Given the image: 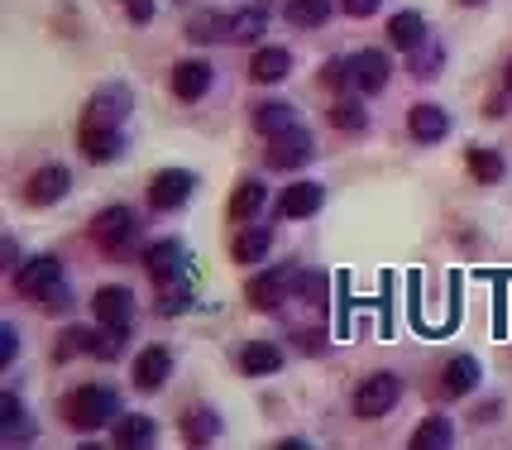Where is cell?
Masks as SVG:
<instances>
[{
  "label": "cell",
  "mask_w": 512,
  "mask_h": 450,
  "mask_svg": "<svg viewBox=\"0 0 512 450\" xmlns=\"http://www.w3.org/2000/svg\"><path fill=\"white\" fill-rule=\"evenodd\" d=\"M15 293L24 302H39L44 312H67L72 307V293H67V273L58 254H34L29 264L15 269Z\"/></svg>",
  "instance_id": "cell-1"
},
{
  "label": "cell",
  "mask_w": 512,
  "mask_h": 450,
  "mask_svg": "<svg viewBox=\"0 0 512 450\" xmlns=\"http://www.w3.org/2000/svg\"><path fill=\"white\" fill-rule=\"evenodd\" d=\"M115 417H120V393H115L111 383H82V388H72L63 398V422L72 431H101V427H115Z\"/></svg>",
  "instance_id": "cell-2"
},
{
  "label": "cell",
  "mask_w": 512,
  "mask_h": 450,
  "mask_svg": "<svg viewBox=\"0 0 512 450\" xmlns=\"http://www.w3.org/2000/svg\"><path fill=\"white\" fill-rule=\"evenodd\" d=\"M91 240L106 249V259H130L134 240H139V216H134L125 202L106 206V211H96V221H91Z\"/></svg>",
  "instance_id": "cell-3"
},
{
  "label": "cell",
  "mask_w": 512,
  "mask_h": 450,
  "mask_svg": "<svg viewBox=\"0 0 512 450\" xmlns=\"http://www.w3.org/2000/svg\"><path fill=\"white\" fill-rule=\"evenodd\" d=\"M398 403H402V379L398 374H388V369L369 374V379H359L355 398H350L359 422H379V417H388Z\"/></svg>",
  "instance_id": "cell-4"
},
{
  "label": "cell",
  "mask_w": 512,
  "mask_h": 450,
  "mask_svg": "<svg viewBox=\"0 0 512 450\" xmlns=\"http://www.w3.org/2000/svg\"><path fill=\"white\" fill-rule=\"evenodd\" d=\"M297 273H302L297 264H278V269L254 273V278L245 283V302L254 307V312H278V307L297 293Z\"/></svg>",
  "instance_id": "cell-5"
},
{
  "label": "cell",
  "mask_w": 512,
  "mask_h": 450,
  "mask_svg": "<svg viewBox=\"0 0 512 450\" xmlns=\"http://www.w3.org/2000/svg\"><path fill=\"white\" fill-rule=\"evenodd\" d=\"M144 269L154 278V288H168V283H178V278H192V264H187V249L182 240L173 235H163L154 245H144Z\"/></svg>",
  "instance_id": "cell-6"
},
{
  "label": "cell",
  "mask_w": 512,
  "mask_h": 450,
  "mask_svg": "<svg viewBox=\"0 0 512 450\" xmlns=\"http://www.w3.org/2000/svg\"><path fill=\"white\" fill-rule=\"evenodd\" d=\"M197 192V173L192 168H163L149 178V211H178L192 202Z\"/></svg>",
  "instance_id": "cell-7"
},
{
  "label": "cell",
  "mask_w": 512,
  "mask_h": 450,
  "mask_svg": "<svg viewBox=\"0 0 512 450\" xmlns=\"http://www.w3.org/2000/svg\"><path fill=\"white\" fill-rule=\"evenodd\" d=\"M312 158H316V144H312V135H307L302 125L288 130V135L268 139V168H273V173H302Z\"/></svg>",
  "instance_id": "cell-8"
},
{
  "label": "cell",
  "mask_w": 512,
  "mask_h": 450,
  "mask_svg": "<svg viewBox=\"0 0 512 450\" xmlns=\"http://www.w3.org/2000/svg\"><path fill=\"white\" fill-rule=\"evenodd\" d=\"M168 87H173V96L178 101H201L206 91L216 87V68L206 63V58H182V63H173V72H168Z\"/></svg>",
  "instance_id": "cell-9"
},
{
  "label": "cell",
  "mask_w": 512,
  "mask_h": 450,
  "mask_svg": "<svg viewBox=\"0 0 512 450\" xmlns=\"http://www.w3.org/2000/svg\"><path fill=\"white\" fill-rule=\"evenodd\" d=\"M168 379H173V350H168V345H144V350L134 355L130 383L139 393H158Z\"/></svg>",
  "instance_id": "cell-10"
},
{
  "label": "cell",
  "mask_w": 512,
  "mask_h": 450,
  "mask_svg": "<svg viewBox=\"0 0 512 450\" xmlns=\"http://www.w3.org/2000/svg\"><path fill=\"white\" fill-rule=\"evenodd\" d=\"M77 149L87 163H115V158L125 154V135H120V125H96V120H82V130H77Z\"/></svg>",
  "instance_id": "cell-11"
},
{
  "label": "cell",
  "mask_w": 512,
  "mask_h": 450,
  "mask_svg": "<svg viewBox=\"0 0 512 450\" xmlns=\"http://www.w3.org/2000/svg\"><path fill=\"white\" fill-rule=\"evenodd\" d=\"M67 192H72V173L63 163H44V168H34V178L24 182V202L29 206H58Z\"/></svg>",
  "instance_id": "cell-12"
},
{
  "label": "cell",
  "mask_w": 512,
  "mask_h": 450,
  "mask_svg": "<svg viewBox=\"0 0 512 450\" xmlns=\"http://www.w3.org/2000/svg\"><path fill=\"white\" fill-rule=\"evenodd\" d=\"M283 345H273V340H249V345H240V355H235V364H240V374L245 379H273V374H283Z\"/></svg>",
  "instance_id": "cell-13"
},
{
  "label": "cell",
  "mask_w": 512,
  "mask_h": 450,
  "mask_svg": "<svg viewBox=\"0 0 512 450\" xmlns=\"http://www.w3.org/2000/svg\"><path fill=\"white\" fill-rule=\"evenodd\" d=\"M34 417L24 412L20 393L15 388H0V446H20V441H34Z\"/></svg>",
  "instance_id": "cell-14"
},
{
  "label": "cell",
  "mask_w": 512,
  "mask_h": 450,
  "mask_svg": "<svg viewBox=\"0 0 512 450\" xmlns=\"http://www.w3.org/2000/svg\"><path fill=\"white\" fill-rule=\"evenodd\" d=\"M178 431H182V441L187 446H216L221 441V431H225V422H221V412L211 403H197V407H187L182 412V422H178Z\"/></svg>",
  "instance_id": "cell-15"
},
{
  "label": "cell",
  "mask_w": 512,
  "mask_h": 450,
  "mask_svg": "<svg viewBox=\"0 0 512 450\" xmlns=\"http://www.w3.org/2000/svg\"><path fill=\"white\" fill-rule=\"evenodd\" d=\"M350 58H355L359 96H379V91L388 87V77H393V58H388L383 48H359V53H350Z\"/></svg>",
  "instance_id": "cell-16"
},
{
  "label": "cell",
  "mask_w": 512,
  "mask_h": 450,
  "mask_svg": "<svg viewBox=\"0 0 512 450\" xmlns=\"http://www.w3.org/2000/svg\"><path fill=\"white\" fill-rule=\"evenodd\" d=\"M479 379H484V364L474 360V355H450L441 364V393L446 398H469L479 388Z\"/></svg>",
  "instance_id": "cell-17"
},
{
  "label": "cell",
  "mask_w": 512,
  "mask_h": 450,
  "mask_svg": "<svg viewBox=\"0 0 512 450\" xmlns=\"http://www.w3.org/2000/svg\"><path fill=\"white\" fill-rule=\"evenodd\" d=\"M288 72H292V48H283V44H259L254 48V58H249V82L273 87V82H283Z\"/></svg>",
  "instance_id": "cell-18"
},
{
  "label": "cell",
  "mask_w": 512,
  "mask_h": 450,
  "mask_svg": "<svg viewBox=\"0 0 512 450\" xmlns=\"http://www.w3.org/2000/svg\"><path fill=\"white\" fill-rule=\"evenodd\" d=\"M407 135L417 139V144H441L450 135V115L436 106V101H417L412 111H407Z\"/></svg>",
  "instance_id": "cell-19"
},
{
  "label": "cell",
  "mask_w": 512,
  "mask_h": 450,
  "mask_svg": "<svg viewBox=\"0 0 512 450\" xmlns=\"http://www.w3.org/2000/svg\"><path fill=\"white\" fill-rule=\"evenodd\" d=\"M158 441V422L149 412H120L111 427V446L120 450H139V446H154Z\"/></svg>",
  "instance_id": "cell-20"
},
{
  "label": "cell",
  "mask_w": 512,
  "mask_h": 450,
  "mask_svg": "<svg viewBox=\"0 0 512 450\" xmlns=\"http://www.w3.org/2000/svg\"><path fill=\"white\" fill-rule=\"evenodd\" d=\"M249 120H254V130L264 139H278V135H288V130L302 125V111H297L292 101H259Z\"/></svg>",
  "instance_id": "cell-21"
},
{
  "label": "cell",
  "mask_w": 512,
  "mask_h": 450,
  "mask_svg": "<svg viewBox=\"0 0 512 450\" xmlns=\"http://www.w3.org/2000/svg\"><path fill=\"white\" fill-rule=\"evenodd\" d=\"M91 316L106 321V326H115V321H134V293L125 288V283L96 288V293H91Z\"/></svg>",
  "instance_id": "cell-22"
},
{
  "label": "cell",
  "mask_w": 512,
  "mask_h": 450,
  "mask_svg": "<svg viewBox=\"0 0 512 450\" xmlns=\"http://www.w3.org/2000/svg\"><path fill=\"white\" fill-rule=\"evenodd\" d=\"M326 206V187H316V182H292L288 192L278 197V216L283 221H307Z\"/></svg>",
  "instance_id": "cell-23"
},
{
  "label": "cell",
  "mask_w": 512,
  "mask_h": 450,
  "mask_svg": "<svg viewBox=\"0 0 512 450\" xmlns=\"http://www.w3.org/2000/svg\"><path fill=\"white\" fill-rule=\"evenodd\" d=\"M268 206V182L264 178H245L235 192H230V206H225V216L235 225H249L254 216H264Z\"/></svg>",
  "instance_id": "cell-24"
},
{
  "label": "cell",
  "mask_w": 512,
  "mask_h": 450,
  "mask_svg": "<svg viewBox=\"0 0 512 450\" xmlns=\"http://www.w3.org/2000/svg\"><path fill=\"white\" fill-rule=\"evenodd\" d=\"M130 115V87L125 82H111V87H101L91 96V106L82 120H96V125H120Z\"/></svg>",
  "instance_id": "cell-25"
},
{
  "label": "cell",
  "mask_w": 512,
  "mask_h": 450,
  "mask_svg": "<svg viewBox=\"0 0 512 450\" xmlns=\"http://www.w3.org/2000/svg\"><path fill=\"white\" fill-rule=\"evenodd\" d=\"M326 120H331V130H340V135H364L369 130V106L340 91L331 101V111H326Z\"/></svg>",
  "instance_id": "cell-26"
},
{
  "label": "cell",
  "mask_w": 512,
  "mask_h": 450,
  "mask_svg": "<svg viewBox=\"0 0 512 450\" xmlns=\"http://www.w3.org/2000/svg\"><path fill=\"white\" fill-rule=\"evenodd\" d=\"M268 249H273V230H268V225H245V230L230 240V259H235V264H264Z\"/></svg>",
  "instance_id": "cell-27"
},
{
  "label": "cell",
  "mask_w": 512,
  "mask_h": 450,
  "mask_svg": "<svg viewBox=\"0 0 512 450\" xmlns=\"http://www.w3.org/2000/svg\"><path fill=\"white\" fill-rule=\"evenodd\" d=\"M264 29H268V10L264 5H245V10L230 15V44L259 48L264 44Z\"/></svg>",
  "instance_id": "cell-28"
},
{
  "label": "cell",
  "mask_w": 512,
  "mask_h": 450,
  "mask_svg": "<svg viewBox=\"0 0 512 450\" xmlns=\"http://www.w3.org/2000/svg\"><path fill=\"white\" fill-rule=\"evenodd\" d=\"M388 44L402 48V53H417L426 44V20L417 10H398L393 20H388Z\"/></svg>",
  "instance_id": "cell-29"
},
{
  "label": "cell",
  "mask_w": 512,
  "mask_h": 450,
  "mask_svg": "<svg viewBox=\"0 0 512 450\" xmlns=\"http://www.w3.org/2000/svg\"><path fill=\"white\" fill-rule=\"evenodd\" d=\"M335 15V0H288L283 5V20L292 29H321Z\"/></svg>",
  "instance_id": "cell-30"
},
{
  "label": "cell",
  "mask_w": 512,
  "mask_h": 450,
  "mask_svg": "<svg viewBox=\"0 0 512 450\" xmlns=\"http://www.w3.org/2000/svg\"><path fill=\"white\" fill-rule=\"evenodd\" d=\"M450 441H455V427H450L446 412H431V417H422L412 427V446L417 450H446Z\"/></svg>",
  "instance_id": "cell-31"
},
{
  "label": "cell",
  "mask_w": 512,
  "mask_h": 450,
  "mask_svg": "<svg viewBox=\"0 0 512 450\" xmlns=\"http://www.w3.org/2000/svg\"><path fill=\"white\" fill-rule=\"evenodd\" d=\"M465 168H469V178L479 182V187H498V182H503V173H508V163H503V154H498V149H469Z\"/></svg>",
  "instance_id": "cell-32"
},
{
  "label": "cell",
  "mask_w": 512,
  "mask_h": 450,
  "mask_svg": "<svg viewBox=\"0 0 512 450\" xmlns=\"http://www.w3.org/2000/svg\"><path fill=\"white\" fill-rule=\"evenodd\" d=\"M130 345V321H115V326H106V321H96V336H91V355L106 364V360H120V350Z\"/></svg>",
  "instance_id": "cell-33"
},
{
  "label": "cell",
  "mask_w": 512,
  "mask_h": 450,
  "mask_svg": "<svg viewBox=\"0 0 512 450\" xmlns=\"http://www.w3.org/2000/svg\"><path fill=\"white\" fill-rule=\"evenodd\" d=\"M297 297H302L307 307H316V312H326V307H331V278L321 269H302L297 273Z\"/></svg>",
  "instance_id": "cell-34"
},
{
  "label": "cell",
  "mask_w": 512,
  "mask_h": 450,
  "mask_svg": "<svg viewBox=\"0 0 512 450\" xmlns=\"http://www.w3.org/2000/svg\"><path fill=\"white\" fill-rule=\"evenodd\" d=\"M197 302V293H192V278H178V283H168V288H158V316H182L187 307Z\"/></svg>",
  "instance_id": "cell-35"
},
{
  "label": "cell",
  "mask_w": 512,
  "mask_h": 450,
  "mask_svg": "<svg viewBox=\"0 0 512 450\" xmlns=\"http://www.w3.org/2000/svg\"><path fill=\"white\" fill-rule=\"evenodd\" d=\"M91 336L96 331H87V326H67L63 336H58V345H53V360L67 364L72 355H91Z\"/></svg>",
  "instance_id": "cell-36"
},
{
  "label": "cell",
  "mask_w": 512,
  "mask_h": 450,
  "mask_svg": "<svg viewBox=\"0 0 512 450\" xmlns=\"http://www.w3.org/2000/svg\"><path fill=\"white\" fill-rule=\"evenodd\" d=\"M292 350H297V355H326V345H331V336H326V326H297V331H292Z\"/></svg>",
  "instance_id": "cell-37"
},
{
  "label": "cell",
  "mask_w": 512,
  "mask_h": 450,
  "mask_svg": "<svg viewBox=\"0 0 512 450\" xmlns=\"http://www.w3.org/2000/svg\"><path fill=\"white\" fill-rule=\"evenodd\" d=\"M192 39H230V15H216V10H206V15H197L192 20V29H187Z\"/></svg>",
  "instance_id": "cell-38"
},
{
  "label": "cell",
  "mask_w": 512,
  "mask_h": 450,
  "mask_svg": "<svg viewBox=\"0 0 512 450\" xmlns=\"http://www.w3.org/2000/svg\"><path fill=\"white\" fill-rule=\"evenodd\" d=\"M321 82H326L331 91L355 87V58H331V63L321 68Z\"/></svg>",
  "instance_id": "cell-39"
},
{
  "label": "cell",
  "mask_w": 512,
  "mask_h": 450,
  "mask_svg": "<svg viewBox=\"0 0 512 450\" xmlns=\"http://www.w3.org/2000/svg\"><path fill=\"white\" fill-rule=\"evenodd\" d=\"M15 355H20V331L5 321V326H0V369H10V364H15Z\"/></svg>",
  "instance_id": "cell-40"
},
{
  "label": "cell",
  "mask_w": 512,
  "mask_h": 450,
  "mask_svg": "<svg viewBox=\"0 0 512 450\" xmlns=\"http://www.w3.org/2000/svg\"><path fill=\"white\" fill-rule=\"evenodd\" d=\"M383 0H340V15H350V20H369V15H379Z\"/></svg>",
  "instance_id": "cell-41"
},
{
  "label": "cell",
  "mask_w": 512,
  "mask_h": 450,
  "mask_svg": "<svg viewBox=\"0 0 512 450\" xmlns=\"http://www.w3.org/2000/svg\"><path fill=\"white\" fill-rule=\"evenodd\" d=\"M508 96H512L508 87L498 91V96H489V101L479 106V115H484V120H503V115H508Z\"/></svg>",
  "instance_id": "cell-42"
},
{
  "label": "cell",
  "mask_w": 512,
  "mask_h": 450,
  "mask_svg": "<svg viewBox=\"0 0 512 450\" xmlns=\"http://www.w3.org/2000/svg\"><path fill=\"white\" fill-rule=\"evenodd\" d=\"M120 5H125L130 24H149V20H154V0H120Z\"/></svg>",
  "instance_id": "cell-43"
},
{
  "label": "cell",
  "mask_w": 512,
  "mask_h": 450,
  "mask_svg": "<svg viewBox=\"0 0 512 450\" xmlns=\"http://www.w3.org/2000/svg\"><path fill=\"white\" fill-rule=\"evenodd\" d=\"M0 259H5V269H20V240L15 235H5V254Z\"/></svg>",
  "instance_id": "cell-44"
},
{
  "label": "cell",
  "mask_w": 512,
  "mask_h": 450,
  "mask_svg": "<svg viewBox=\"0 0 512 450\" xmlns=\"http://www.w3.org/2000/svg\"><path fill=\"white\" fill-rule=\"evenodd\" d=\"M503 412V403L493 398V403H479V412H474V422H489V417H498Z\"/></svg>",
  "instance_id": "cell-45"
},
{
  "label": "cell",
  "mask_w": 512,
  "mask_h": 450,
  "mask_svg": "<svg viewBox=\"0 0 512 450\" xmlns=\"http://www.w3.org/2000/svg\"><path fill=\"white\" fill-rule=\"evenodd\" d=\"M455 5H469V10H484L489 0H455Z\"/></svg>",
  "instance_id": "cell-46"
},
{
  "label": "cell",
  "mask_w": 512,
  "mask_h": 450,
  "mask_svg": "<svg viewBox=\"0 0 512 450\" xmlns=\"http://www.w3.org/2000/svg\"><path fill=\"white\" fill-rule=\"evenodd\" d=\"M503 87L512 91V63H508V68H503Z\"/></svg>",
  "instance_id": "cell-47"
}]
</instances>
